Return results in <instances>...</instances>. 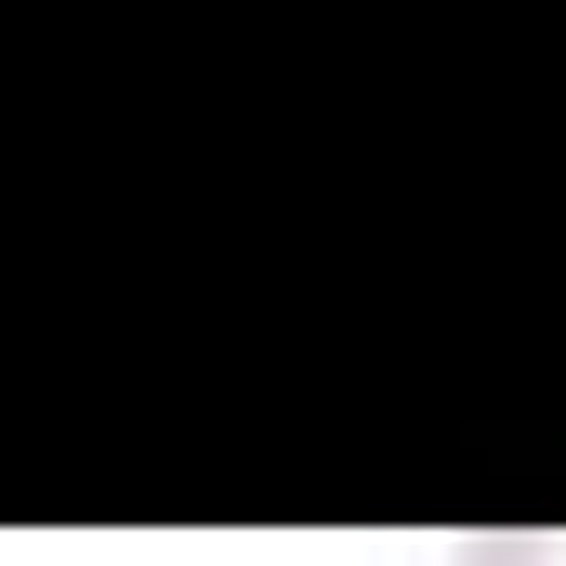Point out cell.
Returning a JSON list of instances; mask_svg holds the SVG:
<instances>
[{"label": "cell", "mask_w": 566, "mask_h": 566, "mask_svg": "<svg viewBox=\"0 0 566 566\" xmlns=\"http://www.w3.org/2000/svg\"><path fill=\"white\" fill-rule=\"evenodd\" d=\"M461 566H566V527H488L461 541Z\"/></svg>", "instance_id": "6da1fadb"}]
</instances>
